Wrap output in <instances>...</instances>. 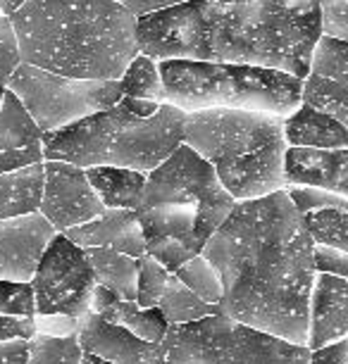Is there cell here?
Masks as SVG:
<instances>
[{
  "label": "cell",
  "instance_id": "obj_3",
  "mask_svg": "<svg viewBox=\"0 0 348 364\" xmlns=\"http://www.w3.org/2000/svg\"><path fill=\"white\" fill-rule=\"evenodd\" d=\"M10 19L22 63L63 77L120 81L139 55V19L120 0H26Z\"/></svg>",
  "mask_w": 348,
  "mask_h": 364
},
{
  "label": "cell",
  "instance_id": "obj_18",
  "mask_svg": "<svg viewBox=\"0 0 348 364\" xmlns=\"http://www.w3.org/2000/svg\"><path fill=\"white\" fill-rule=\"evenodd\" d=\"M91 312L100 314L103 319L127 328V331H132L134 336H139V338L148 343H162L169 331V321L160 312V307L143 310L134 300H122L103 286H95Z\"/></svg>",
  "mask_w": 348,
  "mask_h": 364
},
{
  "label": "cell",
  "instance_id": "obj_23",
  "mask_svg": "<svg viewBox=\"0 0 348 364\" xmlns=\"http://www.w3.org/2000/svg\"><path fill=\"white\" fill-rule=\"evenodd\" d=\"M158 307H160V312L165 314V319L169 321V326L191 324V321L222 314L220 305H208V302L198 298V295L191 291L189 286H184L181 281L174 277V274L167 281L165 293H162Z\"/></svg>",
  "mask_w": 348,
  "mask_h": 364
},
{
  "label": "cell",
  "instance_id": "obj_10",
  "mask_svg": "<svg viewBox=\"0 0 348 364\" xmlns=\"http://www.w3.org/2000/svg\"><path fill=\"white\" fill-rule=\"evenodd\" d=\"M95 277L86 252L58 233L31 279L36 314H67L81 319L91 312Z\"/></svg>",
  "mask_w": 348,
  "mask_h": 364
},
{
  "label": "cell",
  "instance_id": "obj_43",
  "mask_svg": "<svg viewBox=\"0 0 348 364\" xmlns=\"http://www.w3.org/2000/svg\"><path fill=\"white\" fill-rule=\"evenodd\" d=\"M213 3H220V5H248L253 0H213Z\"/></svg>",
  "mask_w": 348,
  "mask_h": 364
},
{
  "label": "cell",
  "instance_id": "obj_35",
  "mask_svg": "<svg viewBox=\"0 0 348 364\" xmlns=\"http://www.w3.org/2000/svg\"><path fill=\"white\" fill-rule=\"evenodd\" d=\"M36 333L63 338V336H77L79 319L67 317V314H36Z\"/></svg>",
  "mask_w": 348,
  "mask_h": 364
},
{
  "label": "cell",
  "instance_id": "obj_39",
  "mask_svg": "<svg viewBox=\"0 0 348 364\" xmlns=\"http://www.w3.org/2000/svg\"><path fill=\"white\" fill-rule=\"evenodd\" d=\"M29 341H12V343H0V364H26L29 360Z\"/></svg>",
  "mask_w": 348,
  "mask_h": 364
},
{
  "label": "cell",
  "instance_id": "obj_13",
  "mask_svg": "<svg viewBox=\"0 0 348 364\" xmlns=\"http://www.w3.org/2000/svg\"><path fill=\"white\" fill-rule=\"evenodd\" d=\"M77 341L84 353L98 355L112 364H165L162 343L143 341L95 312H86L79 319Z\"/></svg>",
  "mask_w": 348,
  "mask_h": 364
},
{
  "label": "cell",
  "instance_id": "obj_28",
  "mask_svg": "<svg viewBox=\"0 0 348 364\" xmlns=\"http://www.w3.org/2000/svg\"><path fill=\"white\" fill-rule=\"evenodd\" d=\"M26 348H29L26 364H81V357H84L77 336L53 338V336L36 333L26 343Z\"/></svg>",
  "mask_w": 348,
  "mask_h": 364
},
{
  "label": "cell",
  "instance_id": "obj_31",
  "mask_svg": "<svg viewBox=\"0 0 348 364\" xmlns=\"http://www.w3.org/2000/svg\"><path fill=\"white\" fill-rule=\"evenodd\" d=\"M22 65V50L12 19L0 15V88H8L12 74Z\"/></svg>",
  "mask_w": 348,
  "mask_h": 364
},
{
  "label": "cell",
  "instance_id": "obj_38",
  "mask_svg": "<svg viewBox=\"0 0 348 364\" xmlns=\"http://www.w3.org/2000/svg\"><path fill=\"white\" fill-rule=\"evenodd\" d=\"M310 364H348V336L310 353Z\"/></svg>",
  "mask_w": 348,
  "mask_h": 364
},
{
  "label": "cell",
  "instance_id": "obj_14",
  "mask_svg": "<svg viewBox=\"0 0 348 364\" xmlns=\"http://www.w3.org/2000/svg\"><path fill=\"white\" fill-rule=\"evenodd\" d=\"M81 250L107 248L122 255L141 259L146 255V236L139 224V217L132 210H103L91 222L74 226L65 233Z\"/></svg>",
  "mask_w": 348,
  "mask_h": 364
},
{
  "label": "cell",
  "instance_id": "obj_4",
  "mask_svg": "<svg viewBox=\"0 0 348 364\" xmlns=\"http://www.w3.org/2000/svg\"><path fill=\"white\" fill-rule=\"evenodd\" d=\"M184 143L213 164L220 183L236 203L289 188L284 117L253 109L186 112Z\"/></svg>",
  "mask_w": 348,
  "mask_h": 364
},
{
  "label": "cell",
  "instance_id": "obj_27",
  "mask_svg": "<svg viewBox=\"0 0 348 364\" xmlns=\"http://www.w3.org/2000/svg\"><path fill=\"white\" fill-rule=\"evenodd\" d=\"M174 277L189 286L198 298L206 300L208 305H220L222 302V279L220 272L208 262L203 255H196L186 264L174 272Z\"/></svg>",
  "mask_w": 348,
  "mask_h": 364
},
{
  "label": "cell",
  "instance_id": "obj_30",
  "mask_svg": "<svg viewBox=\"0 0 348 364\" xmlns=\"http://www.w3.org/2000/svg\"><path fill=\"white\" fill-rule=\"evenodd\" d=\"M169 274L160 262H155L151 255H143L139 259V286H136V305L143 310L158 307V302L165 293Z\"/></svg>",
  "mask_w": 348,
  "mask_h": 364
},
{
  "label": "cell",
  "instance_id": "obj_36",
  "mask_svg": "<svg viewBox=\"0 0 348 364\" xmlns=\"http://www.w3.org/2000/svg\"><path fill=\"white\" fill-rule=\"evenodd\" d=\"M315 264H317V272L348 279V255L346 252L325 248V245H315Z\"/></svg>",
  "mask_w": 348,
  "mask_h": 364
},
{
  "label": "cell",
  "instance_id": "obj_33",
  "mask_svg": "<svg viewBox=\"0 0 348 364\" xmlns=\"http://www.w3.org/2000/svg\"><path fill=\"white\" fill-rule=\"evenodd\" d=\"M322 36L348 43V0H320Z\"/></svg>",
  "mask_w": 348,
  "mask_h": 364
},
{
  "label": "cell",
  "instance_id": "obj_9",
  "mask_svg": "<svg viewBox=\"0 0 348 364\" xmlns=\"http://www.w3.org/2000/svg\"><path fill=\"white\" fill-rule=\"evenodd\" d=\"M8 91L22 102L41 134L65 129L125 98L120 81L72 79L22 63L12 74Z\"/></svg>",
  "mask_w": 348,
  "mask_h": 364
},
{
  "label": "cell",
  "instance_id": "obj_20",
  "mask_svg": "<svg viewBox=\"0 0 348 364\" xmlns=\"http://www.w3.org/2000/svg\"><path fill=\"white\" fill-rule=\"evenodd\" d=\"M86 178L93 186L95 196L100 198L103 208L136 212L141 205L148 174L125 167H91L86 169Z\"/></svg>",
  "mask_w": 348,
  "mask_h": 364
},
{
  "label": "cell",
  "instance_id": "obj_44",
  "mask_svg": "<svg viewBox=\"0 0 348 364\" xmlns=\"http://www.w3.org/2000/svg\"><path fill=\"white\" fill-rule=\"evenodd\" d=\"M5 91H8V88H0V112H3V100H5Z\"/></svg>",
  "mask_w": 348,
  "mask_h": 364
},
{
  "label": "cell",
  "instance_id": "obj_11",
  "mask_svg": "<svg viewBox=\"0 0 348 364\" xmlns=\"http://www.w3.org/2000/svg\"><path fill=\"white\" fill-rule=\"evenodd\" d=\"M43 198L38 212L56 226L58 233H67L74 226L91 222L105 210L88 183L86 169L67 162L43 160Z\"/></svg>",
  "mask_w": 348,
  "mask_h": 364
},
{
  "label": "cell",
  "instance_id": "obj_22",
  "mask_svg": "<svg viewBox=\"0 0 348 364\" xmlns=\"http://www.w3.org/2000/svg\"><path fill=\"white\" fill-rule=\"evenodd\" d=\"M86 257L91 262L95 284L107 288L122 300L136 302V286H139V259L122 255L107 248H86Z\"/></svg>",
  "mask_w": 348,
  "mask_h": 364
},
{
  "label": "cell",
  "instance_id": "obj_8",
  "mask_svg": "<svg viewBox=\"0 0 348 364\" xmlns=\"http://www.w3.org/2000/svg\"><path fill=\"white\" fill-rule=\"evenodd\" d=\"M165 364H310V348L224 314L174 324L162 341Z\"/></svg>",
  "mask_w": 348,
  "mask_h": 364
},
{
  "label": "cell",
  "instance_id": "obj_1",
  "mask_svg": "<svg viewBox=\"0 0 348 364\" xmlns=\"http://www.w3.org/2000/svg\"><path fill=\"white\" fill-rule=\"evenodd\" d=\"M201 255L220 272L224 317L308 346L315 240L289 191L236 203Z\"/></svg>",
  "mask_w": 348,
  "mask_h": 364
},
{
  "label": "cell",
  "instance_id": "obj_34",
  "mask_svg": "<svg viewBox=\"0 0 348 364\" xmlns=\"http://www.w3.org/2000/svg\"><path fill=\"white\" fill-rule=\"evenodd\" d=\"M36 336V319L17 317V314H0V343L31 341Z\"/></svg>",
  "mask_w": 348,
  "mask_h": 364
},
{
  "label": "cell",
  "instance_id": "obj_6",
  "mask_svg": "<svg viewBox=\"0 0 348 364\" xmlns=\"http://www.w3.org/2000/svg\"><path fill=\"white\" fill-rule=\"evenodd\" d=\"M236 200L220 183L213 164L181 143L146 178L136 210L143 236H167L191 255H201Z\"/></svg>",
  "mask_w": 348,
  "mask_h": 364
},
{
  "label": "cell",
  "instance_id": "obj_21",
  "mask_svg": "<svg viewBox=\"0 0 348 364\" xmlns=\"http://www.w3.org/2000/svg\"><path fill=\"white\" fill-rule=\"evenodd\" d=\"M43 178V162L0 174V222L38 212Z\"/></svg>",
  "mask_w": 348,
  "mask_h": 364
},
{
  "label": "cell",
  "instance_id": "obj_32",
  "mask_svg": "<svg viewBox=\"0 0 348 364\" xmlns=\"http://www.w3.org/2000/svg\"><path fill=\"white\" fill-rule=\"evenodd\" d=\"M0 314H17V317H36L31 284L0 281Z\"/></svg>",
  "mask_w": 348,
  "mask_h": 364
},
{
  "label": "cell",
  "instance_id": "obj_41",
  "mask_svg": "<svg viewBox=\"0 0 348 364\" xmlns=\"http://www.w3.org/2000/svg\"><path fill=\"white\" fill-rule=\"evenodd\" d=\"M24 3H26V0H0V15L12 17Z\"/></svg>",
  "mask_w": 348,
  "mask_h": 364
},
{
  "label": "cell",
  "instance_id": "obj_5",
  "mask_svg": "<svg viewBox=\"0 0 348 364\" xmlns=\"http://www.w3.org/2000/svg\"><path fill=\"white\" fill-rule=\"evenodd\" d=\"M184 122L186 112L167 102L148 119L117 102L65 129L43 134V160L81 169L125 167L151 174L184 143Z\"/></svg>",
  "mask_w": 348,
  "mask_h": 364
},
{
  "label": "cell",
  "instance_id": "obj_17",
  "mask_svg": "<svg viewBox=\"0 0 348 364\" xmlns=\"http://www.w3.org/2000/svg\"><path fill=\"white\" fill-rule=\"evenodd\" d=\"M286 181H289V186L320 188L327 193L348 198V148H289V153H286Z\"/></svg>",
  "mask_w": 348,
  "mask_h": 364
},
{
  "label": "cell",
  "instance_id": "obj_40",
  "mask_svg": "<svg viewBox=\"0 0 348 364\" xmlns=\"http://www.w3.org/2000/svg\"><path fill=\"white\" fill-rule=\"evenodd\" d=\"M120 102H122V105H125L132 114L143 117V119H148V117H153V114L160 109V102H153V100H139V98H129V95H125V98H122Z\"/></svg>",
  "mask_w": 348,
  "mask_h": 364
},
{
  "label": "cell",
  "instance_id": "obj_37",
  "mask_svg": "<svg viewBox=\"0 0 348 364\" xmlns=\"http://www.w3.org/2000/svg\"><path fill=\"white\" fill-rule=\"evenodd\" d=\"M125 8L132 12L136 19L148 17V15H158V12L179 8V5L194 3V0H120Z\"/></svg>",
  "mask_w": 348,
  "mask_h": 364
},
{
  "label": "cell",
  "instance_id": "obj_26",
  "mask_svg": "<svg viewBox=\"0 0 348 364\" xmlns=\"http://www.w3.org/2000/svg\"><path fill=\"white\" fill-rule=\"evenodd\" d=\"M305 229L315 240V245L346 252L348 255V212L344 210H312L303 215Z\"/></svg>",
  "mask_w": 348,
  "mask_h": 364
},
{
  "label": "cell",
  "instance_id": "obj_42",
  "mask_svg": "<svg viewBox=\"0 0 348 364\" xmlns=\"http://www.w3.org/2000/svg\"><path fill=\"white\" fill-rule=\"evenodd\" d=\"M81 364H112V362H107V360H103V357H98V355L84 353V357H81Z\"/></svg>",
  "mask_w": 348,
  "mask_h": 364
},
{
  "label": "cell",
  "instance_id": "obj_2",
  "mask_svg": "<svg viewBox=\"0 0 348 364\" xmlns=\"http://www.w3.org/2000/svg\"><path fill=\"white\" fill-rule=\"evenodd\" d=\"M139 53L158 60H194L268 67L305 79L322 36L320 0H253L220 5L194 0L139 19Z\"/></svg>",
  "mask_w": 348,
  "mask_h": 364
},
{
  "label": "cell",
  "instance_id": "obj_15",
  "mask_svg": "<svg viewBox=\"0 0 348 364\" xmlns=\"http://www.w3.org/2000/svg\"><path fill=\"white\" fill-rule=\"evenodd\" d=\"M43 162V134L12 91L0 112V174Z\"/></svg>",
  "mask_w": 348,
  "mask_h": 364
},
{
  "label": "cell",
  "instance_id": "obj_24",
  "mask_svg": "<svg viewBox=\"0 0 348 364\" xmlns=\"http://www.w3.org/2000/svg\"><path fill=\"white\" fill-rule=\"evenodd\" d=\"M303 105L329 114L341 127L348 129V86L325 79L320 74H308L303 79Z\"/></svg>",
  "mask_w": 348,
  "mask_h": 364
},
{
  "label": "cell",
  "instance_id": "obj_12",
  "mask_svg": "<svg viewBox=\"0 0 348 364\" xmlns=\"http://www.w3.org/2000/svg\"><path fill=\"white\" fill-rule=\"evenodd\" d=\"M58 236L56 226L41 215L3 219L0 222V281L31 284L41 257Z\"/></svg>",
  "mask_w": 348,
  "mask_h": 364
},
{
  "label": "cell",
  "instance_id": "obj_25",
  "mask_svg": "<svg viewBox=\"0 0 348 364\" xmlns=\"http://www.w3.org/2000/svg\"><path fill=\"white\" fill-rule=\"evenodd\" d=\"M122 93L129 98L139 100H153V102H165V86H162V74H160V63L148 55L139 53L129 63L127 72L120 79Z\"/></svg>",
  "mask_w": 348,
  "mask_h": 364
},
{
  "label": "cell",
  "instance_id": "obj_16",
  "mask_svg": "<svg viewBox=\"0 0 348 364\" xmlns=\"http://www.w3.org/2000/svg\"><path fill=\"white\" fill-rule=\"evenodd\" d=\"M348 336V279L317 272L310 298L308 348L320 350Z\"/></svg>",
  "mask_w": 348,
  "mask_h": 364
},
{
  "label": "cell",
  "instance_id": "obj_7",
  "mask_svg": "<svg viewBox=\"0 0 348 364\" xmlns=\"http://www.w3.org/2000/svg\"><path fill=\"white\" fill-rule=\"evenodd\" d=\"M165 102L184 109H253L291 117L303 105V79L268 67L162 60Z\"/></svg>",
  "mask_w": 348,
  "mask_h": 364
},
{
  "label": "cell",
  "instance_id": "obj_29",
  "mask_svg": "<svg viewBox=\"0 0 348 364\" xmlns=\"http://www.w3.org/2000/svg\"><path fill=\"white\" fill-rule=\"evenodd\" d=\"M310 74H320L325 79L348 86V43L320 36L315 50H312Z\"/></svg>",
  "mask_w": 348,
  "mask_h": 364
},
{
  "label": "cell",
  "instance_id": "obj_19",
  "mask_svg": "<svg viewBox=\"0 0 348 364\" xmlns=\"http://www.w3.org/2000/svg\"><path fill=\"white\" fill-rule=\"evenodd\" d=\"M284 134L289 148L339 150L348 148V129H344L329 114L310 105H301L284 119Z\"/></svg>",
  "mask_w": 348,
  "mask_h": 364
}]
</instances>
